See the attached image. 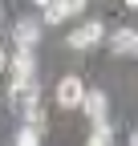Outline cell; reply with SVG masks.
Segmentation results:
<instances>
[{
  "mask_svg": "<svg viewBox=\"0 0 138 146\" xmlns=\"http://www.w3.org/2000/svg\"><path fill=\"white\" fill-rule=\"evenodd\" d=\"M37 98H41V89H37V81H33V77H25V81H12V85H8V106L16 110V114H25V110L41 106Z\"/></svg>",
  "mask_w": 138,
  "mask_h": 146,
  "instance_id": "1",
  "label": "cell"
},
{
  "mask_svg": "<svg viewBox=\"0 0 138 146\" xmlns=\"http://www.w3.org/2000/svg\"><path fill=\"white\" fill-rule=\"evenodd\" d=\"M81 98H85V81H81V77L69 73V77L57 81V106H61V110H77Z\"/></svg>",
  "mask_w": 138,
  "mask_h": 146,
  "instance_id": "2",
  "label": "cell"
},
{
  "mask_svg": "<svg viewBox=\"0 0 138 146\" xmlns=\"http://www.w3.org/2000/svg\"><path fill=\"white\" fill-rule=\"evenodd\" d=\"M102 36H106V25L102 21H85V25H77L69 33V49H94Z\"/></svg>",
  "mask_w": 138,
  "mask_h": 146,
  "instance_id": "3",
  "label": "cell"
},
{
  "mask_svg": "<svg viewBox=\"0 0 138 146\" xmlns=\"http://www.w3.org/2000/svg\"><path fill=\"white\" fill-rule=\"evenodd\" d=\"M81 8H85V0H49L45 4V25H61L69 16H81Z\"/></svg>",
  "mask_w": 138,
  "mask_h": 146,
  "instance_id": "4",
  "label": "cell"
},
{
  "mask_svg": "<svg viewBox=\"0 0 138 146\" xmlns=\"http://www.w3.org/2000/svg\"><path fill=\"white\" fill-rule=\"evenodd\" d=\"M81 110L90 114V122H106V114H110V102H106V94H102V89H85Z\"/></svg>",
  "mask_w": 138,
  "mask_h": 146,
  "instance_id": "5",
  "label": "cell"
},
{
  "mask_svg": "<svg viewBox=\"0 0 138 146\" xmlns=\"http://www.w3.org/2000/svg\"><path fill=\"white\" fill-rule=\"evenodd\" d=\"M12 36H16V45H21V49H33V45L41 41V21H33V16H25V21H16Z\"/></svg>",
  "mask_w": 138,
  "mask_h": 146,
  "instance_id": "6",
  "label": "cell"
},
{
  "mask_svg": "<svg viewBox=\"0 0 138 146\" xmlns=\"http://www.w3.org/2000/svg\"><path fill=\"white\" fill-rule=\"evenodd\" d=\"M8 69H12V77H16V81L33 77V73H37V57H33V49H16V57L8 61Z\"/></svg>",
  "mask_w": 138,
  "mask_h": 146,
  "instance_id": "7",
  "label": "cell"
},
{
  "mask_svg": "<svg viewBox=\"0 0 138 146\" xmlns=\"http://www.w3.org/2000/svg\"><path fill=\"white\" fill-rule=\"evenodd\" d=\"M110 142H114L110 122H94V134H90V142H85V146H110Z\"/></svg>",
  "mask_w": 138,
  "mask_h": 146,
  "instance_id": "8",
  "label": "cell"
},
{
  "mask_svg": "<svg viewBox=\"0 0 138 146\" xmlns=\"http://www.w3.org/2000/svg\"><path fill=\"white\" fill-rule=\"evenodd\" d=\"M130 41H134V29H118V33L110 36V49H114V53H130Z\"/></svg>",
  "mask_w": 138,
  "mask_h": 146,
  "instance_id": "9",
  "label": "cell"
},
{
  "mask_svg": "<svg viewBox=\"0 0 138 146\" xmlns=\"http://www.w3.org/2000/svg\"><path fill=\"white\" fill-rule=\"evenodd\" d=\"M16 146H41V130H37V126H21V134H16Z\"/></svg>",
  "mask_w": 138,
  "mask_h": 146,
  "instance_id": "10",
  "label": "cell"
},
{
  "mask_svg": "<svg viewBox=\"0 0 138 146\" xmlns=\"http://www.w3.org/2000/svg\"><path fill=\"white\" fill-rule=\"evenodd\" d=\"M8 69V53H4V45H0V73Z\"/></svg>",
  "mask_w": 138,
  "mask_h": 146,
  "instance_id": "11",
  "label": "cell"
},
{
  "mask_svg": "<svg viewBox=\"0 0 138 146\" xmlns=\"http://www.w3.org/2000/svg\"><path fill=\"white\" fill-rule=\"evenodd\" d=\"M130 53H134V57H138V29H134V41H130Z\"/></svg>",
  "mask_w": 138,
  "mask_h": 146,
  "instance_id": "12",
  "label": "cell"
},
{
  "mask_svg": "<svg viewBox=\"0 0 138 146\" xmlns=\"http://www.w3.org/2000/svg\"><path fill=\"white\" fill-rule=\"evenodd\" d=\"M130 146H138V130H134V134H130Z\"/></svg>",
  "mask_w": 138,
  "mask_h": 146,
  "instance_id": "13",
  "label": "cell"
},
{
  "mask_svg": "<svg viewBox=\"0 0 138 146\" xmlns=\"http://www.w3.org/2000/svg\"><path fill=\"white\" fill-rule=\"evenodd\" d=\"M126 8H138V0H126Z\"/></svg>",
  "mask_w": 138,
  "mask_h": 146,
  "instance_id": "14",
  "label": "cell"
},
{
  "mask_svg": "<svg viewBox=\"0 0 138 146\" xmlns=\"http://www.w3.org/2000/svg\"><path fill=\"white\" fill-rule=\"evenodd\" d=\"M33 4H41V8H45V4H49V0H33Z\"/></svg>",
  "mask_w": 138,
  "mask_h": 146,
  "instance_id": "15",
  "label": "cell"
},
{
  "mask_svg": "<svg viewBox=\"0 0 138 146\" xmlns=\"http://www.w3.org/2000/svg\"><path fill=\"white\" fill-rule=\"evenodd\" d=\"M0 25H4V12H0Z\"/></svg>",
  "mask_w": 138,
  "mask_h": 146,
  "instance_id": "16",
  "label": "cell"
}]
</instances>
